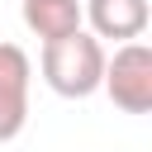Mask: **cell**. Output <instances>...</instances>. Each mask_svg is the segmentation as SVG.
<instances>
[{
    "label": "cell",
    "instance_id": "obj_3",
    "mask_svg": "<svg viewBox=\"0 0 152 152\" xmlns=\"http://www.w3.org/2000/svg\"><path fill=\"white\" fill-rule=\"evenodd\" d=\"M33 62L19 43H0V142H14L28 124Z\"/></svg>",
    "mask_w": 152,
    "mask_h": 152
},
{
    "label": "cell",
    "instance_id": "obj_5",
    "mask_svg": "<svg viewBox=\"0 0 152 152\" xmlns=\"http://www.w3.org/2000/svg\"><path fill=\"white\" fill-rule=\"evenodd\" d=\"M24 24L43 43H57V38L86 28L81 24V0H24Z\"/></svg>",
    "mask_w": 152,
    "mask_h": 152
},
{
    "label": "cell",
    "instance_id": "obj_1",
    "mask_svg": "<svg viewBox=\"0 0 152 152\" xmlns=\"http://www.w3.org/2000/svg\"><path fill=\"white\" fill-rule=\"evenodd\" d=\"M38 66H43L48 90H57L62 100H90L104 76V43L86 28H76L57 43H43Z\"/></svg>",
    "mask_w": 152,
    "mask_h": 152
},
{
    "label": "cell",
    "instance_id": "obj_4",
    "mask_svg": "<svg viewBox=\"0 0 152 152\" xmlns=\"http://www.w3.org/2000/svg\"><path fill=\"white\" fill-rule=\"evenodd\" d=\"M147 0H81V24H90L86 33L95 38H109L114 48L119 43H133L147 33Z\"/></svg>",
    "mask_w": 152,
    "mask_h": 152
},
{
    "label": "cell",
    "instance_id": "obj_2",
    "mask_svg": "<svg viewBox=\"0 0 152 152\" xmlns=\"http://www.w3.org/2000/svg\"><path fill=\"white\" fill-rule=\"evenodd\" d=\"M100 90L114 100V109L147 114L152 109V48L142 38H133V43H119L114 52H104Z\"/></svg>",
    "mask_w": 152,
    "mask_h": 152
}]
</instances>
